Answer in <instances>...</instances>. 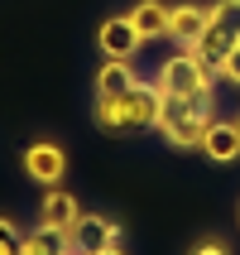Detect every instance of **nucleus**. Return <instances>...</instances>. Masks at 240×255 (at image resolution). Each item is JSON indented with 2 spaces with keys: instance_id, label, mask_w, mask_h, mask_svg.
I'll list each match as a JSON object with an SVG mask.
<instances>
[{
  "instance_id": "obj_1",
  "label": "nucleus",
  "mask_w": 240,
  "mask_h": 255,
  "mask_svg": "<svg viewBox=\"0 0 240 255\" xmlns=\"http://www.w3.org/2000/svg\"><path fill=\"white\" fill-rule=\"evenodd\" d=\"M159 92L168 101H183V97H192V92H202V87H212L216 82V68L212 63H202L192 48H178L173 58H163L159 63Z\"/></svg>"
},
{
  "instance_id": "obj_2",
  "label": "nucleus",
  "mask_w": 240,
  "mask_h": 255,
  "mask_svg": "<svg viewBox=\"0 0 240 255\" xmlns=\"http://www.w3.org/2000/svg\"><path fill=\"white\" fill-rule=\"evenodd\" d=\"M120 97V111H125V130H159V116H163V92L159 82H135L125 92H115Z\"/></svg>"
},
{
  "instance_id": "obj_3",
  "label": "nucleus",
  "mask_w": 240,
  "mask_h": 255,
  "mask_svg": "<svg viewBox=\"0 0 240 255\" xmlns=\"http://www.w3.org/2000/svg\"><path fill=\"white\" fill-rule=\"evenodd\" d=\"M212 121H197V116H187L178 101L163 97V116H159V135L173 144V149H202V135H207Z\"/></svg>"
},
{
  "instance_id": "obj_4",
  "label": "nucleus",
  "mask_w": 240,
  "mask_h": 255,
  "mask_svg": "<svg viewBox=\"0 0 240 255\" xmlns=\"http://www.w3.org/2000/svg\"><path fill=\"white\" fill-rule=\"evenodd\" d=\"M19 164H24V173L34 183H43V188H58L63 173H68V154H63V144H53V140H34L24 154H19Z\"/></svg>"
},
{
  "instance_id": "obj_5",
  "label": "nucleus",
  "mask_w": 240,
  "mask_h": 255,
  "mask_svg": "<svg viewBox=\"0 0 240 255\" xmlns=\"http://www.w3.org/2000/svg\"><path fill=\"white\" fill-rule=\"evenodd\" d=\"M207 24H212V5H192V0L168 5V39L178 43V48H197Z\"/></svg>"
},
{
  "instance_id": "obj_6",
  "label": "nucleus",
  "mask_w": 240,
  "mask_h": 255,
  "mask_svg": "<svg viewBox=\"0 0 240 255\" xmlns=\"http://www.w3.org/2000/svg\"><path fill=\"white\" fill-rule=\"evenodd\" d=\"M77 222H82V207H77V198H72L68 188H48L39 198V227H53L63 236H72Z\"/></svg>"
},
{
  "instance_id": "obj_7",
  "label": "nucleus",
  "mask_w": 240,
  "mask_h": 255,
  "mask_svg": "<svg viewBox=\"0 0 240 255\" xmlns=\"http://www.w3.org/2000/svg\"><path fill=\"white\" fill-rule=\"evenodd\" d=\"M96 43H101V53H106V58H135L144 48V39L135 34V24H130V14H111V19H101Z\"/></svg>"
},
{
  "instance_id": "obj_8",
  "label": "nucleus",
  "mask_w": 240,
  "mask_h": 255,
  "mask_svg": "<svg viewBox=\"0 0 240 255\" xmlns=\"http://www.w3.org/2000/svg\"><path fill=\"white\" fill-rule=\"evenodd\" d=\"M202 154L212 164H236L240 159V126L236 121H212L202 135Z\"/></svg>"
},
{
  "instance_id": "obj_9",
  "label": "nucleus",
  "mask_w": 240,
  "mask_h": 255,
  "mask_svg": "<svg viewBox=\"0 0 240 255\" xmlns=\"http://www.w3.org/2000/svg\"><path fill=\"white\" fill-rule=\"evenodd\" d=\"M130 24L144 43L168 39V5L163 0H140V5H130Z\"/></svg>"
},
{
  "instance_id": "obj_10",
  "label": "nucleus",
  "mask_w": 240,
  "mask_h": 255,
  "mask_svg": "<svg viewBox=\"0 0 240 255\" xmlns=\"http://www.w3.org/2000/svg\"><path fill=\"white\" fill-rule=\"evenodd\" d=\"M72 236H77V241L86 246V255H96V251H111V246H120V227H115L111 217H86L82 212V222H77V227H72Z\"/></svg>"
},
{
  "instance_id": "obj_11",
  "label": "nucleus",
  "mask_w": 240,
  "mask_h": 255,
  "mask_svg": "<svg viewBox=\"0 0 240 255\" xmlns=\"http://www.w3.org/2000/svg\"><path fill=\"white\" fill-rule=\"evenodd\" d=\"M140 82V68H135V58H106L96 68V92L115 97V92H125V87Z\"/></svg>"
},
{
  "instance_id": "obj_12",
  "label": "nucleus",
  "mask_w": 240,
  "mask_h": 255,
  "mask_svg": "<svg viewBox=\"0 0 240 255\" xmlns=\"http://www.w3.org/2000/svg\"><path fill=\"white\" fill-rule=\"evenodd\" d=\"M231 43H236V29H231L226 19H216V14H212V24H207V34L197 39V48H192V53H197L202 63H212V68H216V63L226 58Z\"/></svg>"
},
{
  "instance_id": "obj_13",
  "label": "nucleus",
  "mask_w": 240,
  "mask_h": 255,
  "mask_svg": "<svg viewBox=\"0 0 240 255\" xmlns=\"http://www.w3.org/2000/svg\"><path fill=\"white\" fill-rule=\"evenodd\" d=\"M63 251H68V236L53 227H39V222L19 236V255H63Z\"/></svg>"
},
{
  "instance_id": "obj_14",
  "label": "nucleus",
  "mask_w": 240,
  "mask_h": 255,
  "mask_svg": "<svg viewBox=\"0 0 240 255\" xmlns=\"http://www.w3.org/2000/svg\"><path fill=\"white\" fill-rule=\"evenodd\" d=\"M216 77H221V82H231V87H240V39L231 43V48H226V58L216 63Z\"/></svg>"
},
{
  "instance_id": "obj_15",
  "label": "nucleus",
  "mask_w": 240,
  "mask_h": 255,
  "mask_svg": "<svg viewBox=\"0 0 240 255\" xmlns=\"http://www.w3.org/2000/svg\"><path fill=\"white\" fill-rule=\"evenodd\" d=\"M24 231H19V222L14 217H0V241H19Z\"/></svg>"
},
{
  "instance_id": "obj_16",
  "label": "nucleus",
  "mask_w": 240,
  "mask_h": 255,
  "mask_svg": "<svg viewBox=\"0 0 240 255\" xmlns=\"http://www.w3.org/2000/svg\"><path fill=\"white\" fill-rule=\"evenodd\" d=\"M192 255H231V251H226V246H221V241H202V246H197V251H192Z\"/></svg>"
},
{
  "instance_id": "obj_17",
  "label": "nucleus",
  "mask_w": 240,
  "mask_h": 255,
  "mask_svg": "<svg viewBox=\"0 0 240 255\" xmlns=\"http://www.w3.org/2000/svg\"><path fill=\"white\" fill-rule=\"evenodd\" d=\"M96 255H125V251H120V246H111V251H96Z\"/></svg>"
},
{
  "instance_id": "obj_18",
  "label": "nucleus",
  "mask_w": 240,
  "mask_h": 255,
  "mask_svg": "<svg viewBox=\"0 0 240 255\" xmlns=\"http://www.w3.org/2000/svg\"><path fill=\"white\" fill-rule=\"evenodd\" d=\"M236 126H240V116H236Z\"/></svg>"
},
{
  "instance_id": "obj_19",
  "label": "nucleus",
  "mask_w": 240,
  "mask_h": 255,
  "mask_svg": "<svg viewBox=\"0 0 240 255\" xmlns=\"http://www.w3.org/2000/svg\"><path fill=\"white\" fill-rule=\"evenodd\" d=\"M236 39H240V34H236Z\"/></svg>"
}]
</instances>
